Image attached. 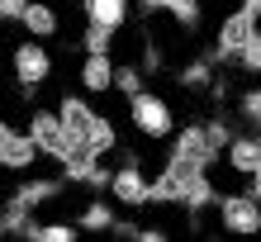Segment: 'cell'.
<instances>
[{
    "instance_id": "1",
    "label": "cell",
    "mask_w": 261,
    "mask_h": 242,
    "mask_svg": "<svg viewBox=\"0 0 261 242\" xmlns=\"http://www.w3.org/2000/svg\"><path fill=\"white\" fill-rule=\"evenodd\" d=\"M57 119H62V133H67L71 157H105V152H114V147H119L114 119L100 114L86 95H62V100H57Z\"/></svg>"
},
{
    "instance_id": "2",
    "label": "cell",
    "mask_w": 261,
    "mask_h": 242,
    "mask_svg": "<svg viewBox=\"0 0 261 242\" xmlns=\"http://www.w3.org/2000/svg\"><path fill=\"white\" fill-rule=\"evenodd\" d=\"M157 204H180V209H190V214L209 209L214 204L209 171H204V166H190V162L166 157V166L147 180V209H157Z\"/></svg>"
},
{
    "instance_id": "3",
    "label": "cell",
    "mask_w": 261,
    "mask_h": 242,
    "mask_svg": "<svg viewBox=\"0 0 261 242\" xmlns=\"http://www.w3.org/2000/svg\"><path fill=\"white\" fill-rule=\"evenodd\" d=\"M62 190H67L62 176H29V180H19V185L10 190L5 209H0V233H5V237H19L24 223L34 219L38 209H48Z\"/></svg>"
},
{
    "instance_id": "4",
    "label": "cell",
    "mask_w": 261,
    "mask_h": 242,
    "mask_svg": "<svg viewBox=\"0 0 261 242\" xmlns=\"http://www.w3.org/2000/svg\"><path fill=\"white\" fill-rule=\"evenodd\" d=\"M10 76H14V86H19L24 100H34L38 90L53 81V52H48V43H43V38L14 43V48H10Z\"/></svg>"
},
{
    "instance_id": "5",
    "label": "cell",
    "mask_w": 261,
    "mask_h": 242,
    "mask_svg": "<svg viewBox=\"0 0 261 242\" xmlns=\"http://www.w3.org/2000/svg\"><path fill=\"white\" fill-rule=\"evenodd\" d=\"M128 124L138 138H147V143H162V138H171V128H176V110H171V100L157 95V90H138V95H128Z\"/></svg>"
},
{
    "instance_id": "6",
    "label": "cell",
    "mask_w": 261,
    "mask_h": 242,
    "mask_svg": "<svg viewBox=\"0 0 261 242\" xmlns=\"http://www.w3.org/2000/svg\"><path fill=\"white\" fill-rule=\"evenodd\" d=\"M214 214L228 233H242V237L261 233V200L247 190H214Z\"/></svg>"
},
{
    "instance_id": "7",
    "label": "cell",
    "mask_w": 261,
    "mask_h": 242,
    "mask_svg": "<svg viewBox=\"0 0 261 242\" xmlns=\"http://www.w3.org/2000/svg\"><path fill=\"white\" fill-rule=\"evenodd\" d=\"M110 200L119 209H133V214H143L147 209V171H143V162H138V152H124V162L110 171Z\"/></svg>"
},
{
    "instance_id": "8",
    "label": "cell",
    "mask_w": 261,
    "mask_h": 242,
    "mask_svg": "<svg viewBox=\"0 0 261 242\" xmlns=\"http://www.w3.org/2000/svg\"><path fill=\"white\" fill-rule=\"evenodd\" d=\"M261 24V14L252 5H238V10H228L223 19H219V34H214V48L209 57L214 62H238V52H242V43L252 38V29Z\"/></svg>"
},
{
    "instance_id": "9",
    "label": "cell",
    "mask_w": 261,
    "mask_h": 242,
    "mask_svg": "<svg viewBox=\"0 0 261 242\" xmlns=\"http://www.w3.org/2000/svg\"><path fill=\"white\" fill-rule=\"evenodd\" d=\"M24 133L34 138L38 157H48V162H57V166H62V162L71 157V147H67V133H62V119H57V110H34V114H29V124H24Z\"/></svg>"
},
{
    "instance_id": "10",
    "label": "cell",
    "mask_w": 261,
    "mask_h": 242,
    "mask_svg": "<svg viewBox=\"0 0 261 242\" xmlns=\"http://www.w3.org/2000/svg\"><path fill=\"white\" fill-rule=\"evenodd\" d=\"M171 157L190 162V166H204V171L219 162V143L204 133V119H199V124H186V128H171Z\"/></svg>"
},
{
    "instance_id": "11",
    "label": "cell",
    "mask_w": 261,
    "mask_h": 242,
    "mask_svg": "<svg viewBox=\"0 0 261 242\" xmlns=\"http://www.w3.org/2000/svg\"><path fill=\"white\" fill-rule=\"evenodd\" d=\"M223 162H228V171L233 176H242L247 180L256 166H261V133L252 128V133H233V138L223 143V152H219Z\"/></svg>"
},
{
    "instance_id": "12",
    "label": "cell",
    "mask_w": 261,
    "mask_h": 242,
    "mask_svg": "<svg viewBox=\"0 0 261 242\" xmlns=\"http://www.w3.org/2000/svg\"><path fill=\"white\" fill-rule=\"evenodd\" d=\"M34 166H38V147H34V138H29V133H19V128H10L5 138H0V171L29 176Z\"/></svg>"
},
{
    "instance_id": "13",
    "label": "cell",
    "mask_w": 261,
    "mask_h": 242,
    "mask_svg": "<svg viewBox=\"0 0 261 242\" xmlns=\"http://www.w3.org/2000/svg\"><path fill=\"white\" fill-rule=\"evenodd\" d=\"M76 81H81L86 95H110L114 90V57L110 52H86L81 67H76Z\"/></svg>"
},
{
    "instance_id": "14",
    "label": "cell",
    "mask_w": 261,
    "mask_h": 242,
    "mask_svg": "<svg viewBox=\"0 0 261 242\" xmlns=\"http://www.w3.org/2000/svg\"><path fill=\"white\" fill-rule=\"evenodd\" d=\"M19 29H24L29 38H43V43H48V38L62 34V19H57V10L48 5V0H29L24 14H19Z\"/></svg>"
},
{
    "instance_id": "15",
    "label": "cell",
    "mask_w": 261,
    "mask_h": 242,
    "mask_svg": "<svg viewBox=\"0 0 261 242\" xmlns=\"http://www.w3.org/2000/svg\"><path fill=\"white\" fill-rule=\"evenodd\" d=\"M81 10H86V24H100V29H110V34H119V29L128 24L133 0H81Z\"/></svg>"
},
{
    "instance_id": "16",
    "label": "cell",
    "mask_w": 261,
    "mask_h": 242,
    "mask_svg": "<svg viewBox=\"0 0 261 242\" xmlns=\"http://www.w3.org/2000/svg\"><path fill=\"white\" fill-rule=\"evenodd\" d=\"M114 223H119V214H114V204L110 200H86L81 204V214H76V228L81 233H114Z\"/></svg>"
},
{
    "instance_id": "17",
    "label": "cell",
    "mask_w": 261,
    "mask_h": 242,
    "mask_svg": "<svg viewBox=\"0 0 261 242\" xmlns=\"http://www.w3.org/2000/svg\"><path fill=\"white\" fill-rule=\"evenodd\" d=\"M19 237H29V242H76V237H81V228H76V219H53V223L29 219Z\"/></svg>"
},
{
    "instance_id": "18",
    "label": "cell",
    "mask_w": 261,
    "mask_h": 242,
    "mask_svg": "<svg viewBox=\"0 0 261 242\" xmlns=\"http://www.w3.org/2000/svg\"><path fill=\"white\" fill-rule=\"evenodd\" d=\"M176 81H180V90H204V86L214 81V57H209V52H195L190 62L176 71Z\"/></svg>"
},
{
    "instance_id": "19",
    "label": "cell",
    "mask_w": 261,
    "mask_h": 242,
    "mask_svg": "<svg viewBox=\"0 0 261 242\" xmlns=\"http://www.w3.org/2000/svg\"><path fill=\"white\" fill-rule=\"evenodd\" d=\"M166 14H171V24L180 29V34H195V29L204 24V5H199V0H171Z\"/></svg>"
},
{
    "instance_id": "20",
    "label": "cell",
    "mask_w": 261,
    "mask_h": 242,
    "mask_svg": "<svg viewBox=\"0 0 261 242\" xmlns=\"http://www.w3.org/2000/svg\"><path fill=\"white\" fill-rule=\"evenodd\" d=\"M238 119H242L247 128L261 133V86H247V90L238 95Z\"/></svg>"
},
{
    "instance_id": "21",
    "label": "cell",
    "mask_w": 261,
    "mask_h": 242,
    "mask_svg": "<svg viewBox=\"0 0 261 242\" xmlns=\"http://www.w3.org/2000/svg\"><path fill=\"white\" fill-rule=\"evenodd\" d=\"M238 71H247V76H261V24L252 29V38L242 43V52H238Z\"/></svg>"
},
{
    "instance_id": "22",
    "label": "cell",
    "mask_w": 261,
    "mask_h": 242,
    "mask_svg": "<svg viewBox=\"0 0 261 242\" xmlns=\"http://www.w3.org/2000/svg\"><path fill=\"white\" fill-rule=\"evenodd\" d=\"M114 90H119L124 100L138 95V90H143V67H138V62H133V67H119V62H114Z\"/></svg>"
},
{
    "instance_id": "23",
    "label": "cell",
    "mask_w": 261,
    "mask_h": 242,
    "mask_svg": "<svg viewBox=\"0 0 261 242\" xmlns=\"http://www.w3.org/2000/svg\"><path fill=\"white\" fill-rule=\"evenodd\" d=\"M114 38H119V34H110V29H100V24H86V34H81V48H86V52H110V48H114Z\"/></svg>"
},
{
    "instance_id": "24",
    "label": "cell",
    "mask_w": 261,
    "mask_h": 242,
    "mask_svg": "<svg viewBox=\"0 0 261 242\" xmlns=\"http://www.w3.org/2000/svg\"><path fill=\"white\" fill-rule=\"evenodd\" d=\"M204 95H209L214 104H228V100H233V81H228V76H219V71H214V81L204 86Z\"/></svg>"
},
{
    "instance_id": "25",
    "label": "cell",
    "mask_w": 261,
    "mask_h": 242,
    "mask_svg": "<svg viewBox=\"0 0 261 242\" xmlns=\"http://www.w3.org/2000/svg\"><path fill=\"white\" fill-rule=\"evenodd\" d=\"M133 5L143 10V14H166V5H171V0H133Z\"/></svg>"
},
{
    "instance_id": "26",
    "label": "cell",
    "mask_w": 261,
    "mask_h": 242,
    "mask_svg": "<svg viewBox=\"0 0 261 242\" xmlns=\"http://www.w3.org/2000/svg\"><path fill=\"white\" fill-rule=\"evenodd\" d=\"M247 195H256V200H261V166H256V171L247 176Z\"/></svg>"
},
{
    "instance_id": "27",
    "label": "cell",
    "mask_w": 261,
    "mask_h": 242,
    "mask_svg": "<svg viewBox=\"0 0 261 242\" xmlns=\"http://www.w3.org/2000/svg\"><path fill=\"white\" fill-rule=\"evenodd\" d=\"M242 5H252V10H256V14H261V0H242Z\"/></svg>"
},
{
    "instance_id": "28",
    "label": "cell",
    "mask_w": 261,
    "mask_h": 242,
    "mask_svg": "<svg viewBox=\"0 0 261 242\" xmlns=\"http://www.w3.org/2000/svg\"><path fill=\"white\" fill-rule=\"evenodd\" d=\"M71 5H81V0H71Z\"/></svg>"
},
{
    "instance_id": "29",
    "label": "cell",
    "mask_w": 261,
    "mask_h": 242,
    "mask_svg": "<svg viewBox=\"0 0 261 242\" xmlns=\"http://www.w3.org/2000/svg\"><path fill=\"white\" fill-rule=\"evenodd\" d=\"M199 5H204V0H199Z\"/></svg>"
}]
</instances>
